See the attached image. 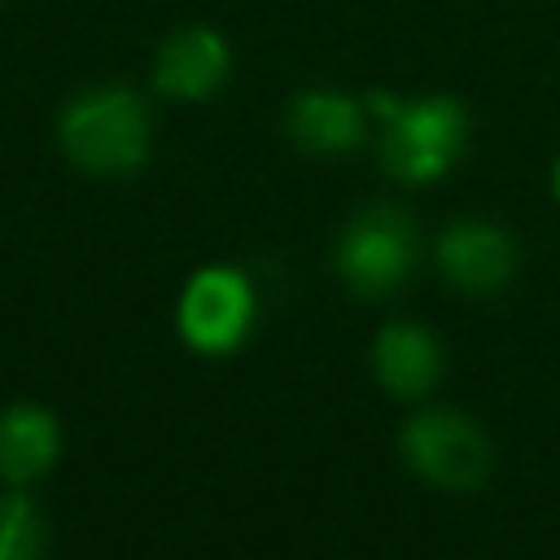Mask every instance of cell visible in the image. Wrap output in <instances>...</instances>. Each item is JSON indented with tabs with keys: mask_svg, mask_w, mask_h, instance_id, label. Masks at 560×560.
I'll list each match as a JSON object with an SVG mask.
<instances>
[{
	"mask_svg": "<svg viewBox=\"0 0 560 560\" xmlns=\"http://www.w3.org/2000/svg\"><path fill=\"white\" fill-rule=\"evenodd\" d=\"M289 131L306 153H346L363 136V114L350 96L306 92L289 109Z\"/></svg>",
	"mask_w": 560,
	"mask_h": 560,
	"instance_id": "9c48e42d",
	"label": "cell"
},
{
	"mask_svg": "<svg viewBox=\"0 0 560 560\" xmlns=\"http://www.w3.org/2000/svg\"><path fill=\"white\" fill-rule=\"evenodd\" d=\"M249 311H254L249 284L228 267H210L192 276V284L184 289L179 328L197 350H232L249 328Z\"/></svg>",
	"mask_w": 560,
	"mask_h": 560,
	"instance_id": "5b68a950",
	"label": "cell"
},
{
	"mask_svg": "<svg viewBox=\"0 0 560 560\" xmlns=\"http://www.w3.org/2000/svg\"><path fill=\"white\" fill-rule=\"evenodd\" d=\"M402 455L420 477H429L446 490H472L490 468L486 438L477 433V424H468L455 411L416 416L402 433Z\"/></svg>",
	"mask_w": 560,
	"mask_h": 560,
	"instance_id": "277c9868",
	"label": "cell"
},
{
	"mask_svg": "<svg viewBox=\"0 0 560 560\" xmlns=\"http://www.w3.org/2000/svg\"><path fill=\"white\" fill-rule=\"evenodd\" d=\"M556 197H560V166H556Z\"/></svg>",
	"mask_w": 560,
	"mask_h": 560,
	"instance_id": "7c38bea8",
	"label": "cell"
},
{
	"mask_svg": "<svg viewBox=\"0 0 560 560\" xmlns=\"http://www.w3.org/2000/svg\"><path fill=\"white\" fill-rule=\"evenodd\" d=\"M39 512L26 494H0V560H39Z\"/></svg>",
	"mask_w": 560,
	"mask_h": 560,
	"instance_id": "8fae6325",
	"label": "cell"
},
{
	"mask_svg": "<svg viewBox=\"0 0 560 560\" xmlns=\"http://www.w3.org/2000/svg\"><path fill=\"white\" fill-rule=\"evenodd\" d=\"M223 79H228V44L206 26L179 31L158 52V88L166 96L201 101V96L219 92Z\"/></svg>",
	"mask_w": 560,
	"mask_h": 560,
	"instance_id": "8992f818",
	"label": "cell"
},
{
	"mask_svg": "<svg viewBox=\"0 0 560 560\" xmlns=\"http://www.w3.org/2000/svg\"><path fill=\"white\" fill-rule=\"evenodd\" d=\"M376 105L389 118L381 153L398 179L424 184V179H438L455 162V153L464 144V114L455 101L433 96V101H416V105H389V101H376Z\"/></svg>",
	"mask_w": 560,
	"mask_h": 560,
	"instance_id": "7a4b0ae2",
	"label": "cell"
},
{
	"mask_svg": "<svg viewBox=\"0 0 560 560\" xmlns=\"http://www.w3.org/2000/svg\"><path fill=\"white\" fill-rule=\"evenodd\" d=\"M411 258H416L411 223L389 206L363 210L346 228L341 249H337V267H341L346 284L354 293H368V298L398 289L411 271Z\"/></svg>",
	"mask_w": 560,
	"mask_h": 560,
	"instance_id": "3957f363",
	"label": "cell"
},
{
	"mask_svg": "<svg viewBox=\"0 0 560 560\" xmlns=\"http://www.w3.org/2000/svg\"><path fill=\"white\" fill-rule=\"evenodd\" d=\"M438 341L416 324H389L376 337V376L398 398H420L438 381Z\"/></svg>",
	"mask_w": 560,
	"mask_h": 560,
	"instance_id": "ba28073f",
	"label": "cell"
},
{
	"mask_svg": "<svg viewBox=\"0 0 560 560\" xmlns=\"http://www.w3.org/2000/svg\"><path fill=\"white\" fill-rule=\"evenodd\" d=\"M57 459V420L44 407H9L0 416V472L9 481H31Z\"/></svg>",
	"mask_w": 560,
	"mask_h": 560,
	"instance_id": "30bf717a",
	"label": "cell"
},
{
	"mask_svg": "<svg viewBox=\"0 0 560 560\" xmlns=\"http://www.w3.org/2000/svg\"><path fill=\"white\" fill-rule=\"evenodd\" d=\"M438 258H442V271L459 289L490 293L512 271V241L490 223H455L438 241Z\"/></svg>",
	"mask_w": 560,
	"mask_h": 560,
	"instance_id": "52a82bcc",
	"label": "cell"
},
{
	"mask_svg": "<svg viewBox=\"0 0 560 560\" xmlns=\"http://www.w3.org/2000/svg\"><path fill=\"white\" fill-rule=\"evenodd\" d=\"M61 144L83 171L96 175L136 171L149 158V114L127 88L83 92L61 114Z\"/></svg>",
	"mask_w": 560,
	"mask_h": 560,
	"instance_id": "6da1fadb",
	"label": "cell"
}]
</instances>
